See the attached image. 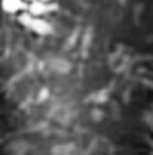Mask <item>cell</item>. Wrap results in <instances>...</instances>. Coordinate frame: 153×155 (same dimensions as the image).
Instances as JSON below:
<instances>
[{"label": "cell", "instance_id": "4", "mask_svg": "<svg viewBox=\"0 0 153 155\" xmlns=\"http://www.w3.org/2000/svg\"><path fill=\"white\" fill-rule=\"evenodd\" d=\"M41 2H45V4H49V2H50V0H41Z\"/></svg>", "mask_w": 153, "mask_h": 155}, {"label": "cell", "instance_id": "2", "mask_svg": "<svg viewBox=\"0 0 153 155\" xmlns=\"http://www.w3.org/2000/svg\"><path fill=\"white\" fill-rule=\"evenodd\" d=\"M50 7L45 4V2H41V0H34V2H31V5H29V13L33 15V16H40V15H43V13H47Z\"/></svg>", "mask_w": 153, "mask_h": 155}, {"label": "cell", "instance_id": "5", "mask_svg": "<svg viewBox=\"0 0 153 155\" xmlns=\"http://www.w3.org/2000/svg\"><path fill=\"white\" fill-rule=\"evenodd\" d=\"M25 2H34V0H25Z\"/></svg>", "mask_w": 153, "mask_h": 155}, {"label": "cell", "instance_id": "3", "mask_svg": "<svg viewBox=\"0 0 153 155\" xmlns=\"http://www.w3.org/2000/svg\"><path fill=\"white\" fill-rule=\"evenodd\" d=\"M29 27H31L33 31L40 33V35H47V33L50 31V25H49L47 22H43V20H38V18H34V16H33V20H31Z\"/></svg>", "mask_w": 153, "mask_h": 155}, {"label": "cell", "instance_id": "1", "mask_svg": "<svg viewBox=\"0 0 153 155\" xmlns=\"http://www.w3.org/2000/svg\"><path fill=\"white\" fill-rule=\"evenodd\" d=\"M25 0H2V9L5 13H18L20 9L25 7Z\"/></svg>", "mask_w": 153, "mask_h": 155}]
</instances>
